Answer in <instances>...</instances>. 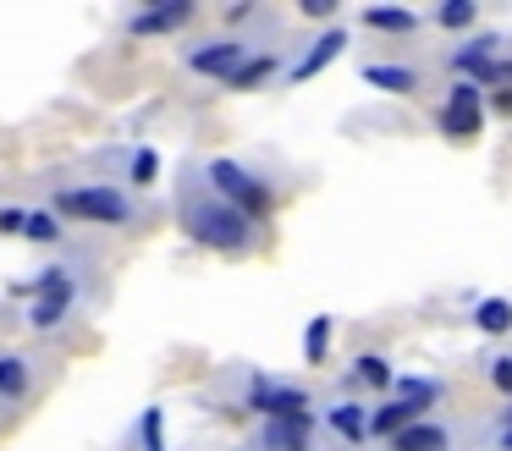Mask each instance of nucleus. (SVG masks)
Returning <instances> with one entry per match:
<instances>
[{"mask_svg":"<svg viewBox=\"0 0 512 451\" xmlns=\"http://www.w3.org/2000/svg\"><path fill=\"white\" fill-rule=\"evenodd\" d=\"M259 440H265V451H309L314 440V418H270L265 429H259Z\"/></svg>","mask_w":512,"mask_h":451,"instance_id":"nucleus-11","label":"nucleus"},{"mask_svg":"<svg viewBox=\"0 0 512 451\" xmlns=\"http://www.w3.org/2000/svg\"><path fill=\"white\" fill-rule=\"evenodd\" d=\"M342 50H347V28H342V22H336V28H320V33L309 39V50H303L298 61L287 66V83L298 88V83H309V77H320L325 66H331L336 55H342Z\"/></svg>","mask_w":512,"mask_h":451,"instance_id":"nucleus-8","label":"nucleus"},{"mask_svg":"<svg viewBox=\"0 0 512 451\" xmlns=\"http://www.w3.org/2000/svg\"><path fill=\"white\" fill-rule=\"evenodd\" d=\"M496 446H501V451H512V424H496Z\"/></svg>","mask_w":512,"mask_h":451,"instance_id":"nucleus-30","label":"nucleus"},{"mask_svg":"<svg viewBox=\"0 0 512 451\" xmlns=\"http://www.w3.org/2000/svg\"><path fill=\"white\" fill-rule=\"evenodd\" d=\"M303 17H309V22H331V28H336V17H342V0H303Z\"/></svg>","mask_w":512,"mask_h":451,"instance_id":"nucleus-26","label":"nucleus"},{"mask_svg":"<svg viewBox=\"0 0 512 451\" xmlns=\"http://www.w3.org/2000/svg\"><path fill=\"white\" fill-rule=\"evenodd\" d=\"M50 209H56L61 220H78V226H133V220H138L133 193H122V187H111V182L56 187Z\"/></svg>","mask_w":512,"mask_h":451,"instance_id":"nucleus-2","label":"nucleus"},{"mask_svg":"<svg viewBox=\"0 0 512 451\" xmlns=\"http://www.w3.org/2000/svg\"><path fill=\"white\" fill-rule=\"evenodd\" d=\"M248 407H254L259 418H303L309 413V391L303 385H281V380H254L248 385Z\"/></svg>","mask_w":512,"mask_h":451,"instance_id":"nucleus-6","label":"nucleus"},{"mask_svg":"<svg viewBox=\"0 0 512 451\" xmlns=\"http://www.w3.org/2000/svg\"><path fill=\"white\" fill-rule=\"evenodd\" d=\"M424 418V407L419 402H402V396H386V402L369 413V435H380V440H397L402 429H413Z\"/></svg>","mask_w":512,"mask_h":451,"instance_id":"nucleus-10","label":"nucleus"},{"mask_svg":"<svg viewBox=\"0 0 512 451\" xmlns=\"http://www.w3.org/2000/svg\"><path fill=\"white\" fill-rule=\"evenodd\" d=\"M474 330L479 336H507L512 330V297H479L474 303Z\"/></svg>","mask_w":512,"mask_h":451,"instance_id":"nucleus-20","label":"nucleus"},{"mask_svg":"<svg viewBox=\"0 0 512 451\" xmlns=\"http://www.w3.org/2000/svg\"><path fill=\"white\" fill-rule=\"evenodd\" d=\"M331 341H336V314H314L309 325H303V363H309V369L331 363Z\"/></svg>","mask_w":512,"mask_h":451,"instance_id":"nucleus-17","label":"nucleus"},{"mask_svg":"<svg viewBox=\"0 0 512 451\" xmlns=\"http://www.w3.org/2000/svg\"><path fill=\"white\" fill-rule=\"evenodd\" d=\"M325 424L336 429V440H342V446H364V440H369V413L358 402H336L331 413H325Z\"/></svg>","mask_w":512,"mask_h":451,"instance_id":"nucleus-18","label":"nucleus"},{"mask_svg":"<svg viewBox=\"0 0 512 451\" xmlns=\"http://www.w3.org/2000/svg\"><path fill=\"white\" fill-rule=\"evenodd\" d=\"M138 446L166 451V413H160V407H144V418H138Z\"/></svg>","mask_w":512,"mask_h":451,"instance_id":"nucleus-24","label":"nucleus"},{"mask_svg":"<svg viewBox=\"0 0 512 451\" xmlns=\"http://www.w3.org/2000/svg\"><path fill=\"white\" fill-rule=\"evenodd\" d=\"M204 187H210L221 204H232L237 215H248V220H270V209H276V193H270V182L254 171V165L232 160V154H221V160L204 165Z\"/></svg>","mask_w":512,"mask_h":451,"instance_id":"nucleus-3","label":"nucleus"},{"mask_svg":"<svg viewBox=\"0 0 512 451\" xmlns=\"http://www.w3.org/2000/svg\"><path fill=\"white\" fill-rule=\"evenodd\" d=\"M182 226H188L193 242H204L210 253H248L254 248V220L237 215L232 204H221V198H188L182 204Z\"/></svg>","mask_w":512,"mask_h":451,"instance_id":"nucleus-1","label":"nucleus"},{"mask_svg":"<svg viewBox=\"0 0 512 451\" xmlns=\"http://www.w3.org/2000/svg\"><path fill=\"white\" fill-rule=\"evenodd\" d=\"M34 396V369L23 352H0V402H28Z\"/></svg>","mask_w":512,"mask_h":451,"instance_id":"nucleus-14","label":"nucleus"},{"mask_svg":"<svg viewBox=\"0 0 512 451\" xmlns=\"http://www.w3.org/2000/svg\"><path fill=\"white\" fill-rule=\"evenodd\" d=\"M490 385H496L501 396H512V352H507V358L490 363Z\"/></svg>","mask_w":512,"mask_h":451,"instance_id":"nucleus-27","label":"nucleus"},{"mask_svg":"<svg viewBox=\"0 0 512 451\" xmlns=\"http://www.w3.org/2000/svg\"><path fill=\"white\" fill-rule=\"evenodd\" d=\"M353 374H358V380H364L375 396L397 391V369H391L386 352H358V358H353Z\"/></svg>","mask_w":512,"mask_h":451,"instance_id":"nucleus-19","label":"nucleus"},{"mask_svg":"<svg viewBox=\"0 0 512 451\" xmlns=\"http://www.w3.org/2000/svg\"><path fill=\"white\" fill-rule=\"evenodd\" d=\"M127 182H133V187H155L160 182V154L155 149H138L133 165H127Z\"/></svg>","mask_w":512,"mask_h":451,"instance_id":"nucleus-25","label":"nucleus"},{"mask_svg":"<svg viewBox=\"0 0 512 451\" xmlns=\"http://www.w3.org/2000/svg\"><path fill=\"white\" fill-rule=\"evenodd\" d=\"M23 226H28V209H0V231L6 237H23Z\"/></svg>","mask_w":512,"mask_h":451,"instance_id":"nucleus-28","label":"nucleus"},{"mask_svg":"<svg viewBox=\"0 0 512 451\" xmlns=\"http://www.w3.org/2000/svg\"><path fill=\"white\" fill-rule=\"evenodd\" d=\"M441 391H446L441 374H397V396H402V402H419L424 413L441 402Z\"/></svg>","mask_w":512,"mask_h":451,"instance_id":"nucleus-21","label":"nucleus"},{"mask_svg":"<svg viewBox=\"0 0 512 451\" xmlns=\"http://www.w3.org/2000/svg\"><path fill=\"white\" fill-rule=\"evenodd\" d=\"M496 50H501V33H468V39L446 55V66H452V77H468V83L485 88L490 66H496Z\"/></svg>","mask_w":512,"mask_h":451,"instance_id":"nucleus-7","label":"nucleus"},{"mask_svg":"<svg viewBox=\"0 0 512 451\" xmlns=\"http://www.w3.org/2000/svg\"><path fill=\"white\" fill-rule=\"evenodd\" d=\"M23 237H28V242H45V248H56V242L67 237V220H61L56 209H28Z\"/></svg>","mask_w":512,"mask_h":451,"instance_id":"nucleus-23","label":"nucleus"},{"mask_svg":"<svg viewBox=\"0 0 512 451\" xmlns=\"http://www.w3.org/2000/svg\"><path fill=\"white\" fill-rule=\"evenodd\" d=\"M188 72H199V77H232L237 66L248 61V39H232V33H221V39H204V44H188Z\"/></svg>","mask_w":512,"mask_h":451,"instance_id":"nucleus-5","label":"nucleus"},{"mask_svg":"<svg viewBox=\"0 0 512 451\" xmlns=\"http://www.w3.org/2000/svg\"><path fill=\"white\" fill-rule=\"evenodd\" d=\"M358 22L375 28V33H397V39H408V33L424 28V17H419V11H408V6H364V11H358Z\"/></svg>","mask_w":512,"mask_h":451,"instance_id":"nucleus-12","label":"nucleus"},{"mask_svg":"<svg viewBox=\"0 0 512 451\" xmlns=\"http://www.w3.org/2000/svg\"><path fill=\"white\" fill-rule=\"evenodd\" d=\"M391 451H452V435H446V424H435V418H419L413 429H402L397 440H386Z\"/></svg>","mask_w":512,"mask_h":451,"instance_id":"nucleus-16","label":"nucleus"},{"mask_svg":"<svg viewBox=\"0 0 512 451\" xmlns=\"http://www.w3.org/2000/svg\"><path fill=\"white\" fill-rule=\"evenodd\" d=\"M364 83H375L380 94H397V99L419 94V72H413V66H397V61H369Z\"/></svg>","mask_w":512,"mask_h":451,"instance_id":"nucleus-13","label":"nucleus"},{"mask_svg":"<svg viewBox=\"0 0 512 451\" xmlns=\"http://www.w3.org/2000/svg\"><path fill=\"white\" fill-rule=\"evenodd\" d=\"M441 132L452 143H474L485 132V88L468 83V77H452V88L441 99Z\"/></svg>","mask_w":512,"mask_h":451,"instance_id":"nucleus-4","label":"nucleus"},{"mask_svg":"<svg viewBox=\"0 0 512 451\" xmlns=\"http://www.w3.org/2000/svg\"><path fill=\"white\" fill-rule=\"evenodd\" d=\"M430 22H435V28H446V33H468L479 22V0H441Z\"/></svg>","mask_w":512,"mask_h":451,"instance_id":"nucleus-22","label":"nucleus"},{"mask_svg":"<svg viewBox=\"0 0 512 451\" xmlns=\"http://www.w3.org/2000/svg\"><path fill=\"white\" fill-rule=\"evenodd\" d=\"M193 17H199V6H193V0H171V6H144V11H133V17H127V33H133V39H155V33H177V28H188Z\"/></svg>","mask_w":512,"mask_h":451,"instance_id":"nucleus-9","label":"nucleus"},{"mask_svg":"<svg viewBox=\"0 0 512 451\" xmlns=\"http://www.w3.org/2000/svg\"><path fill=\"white\" fill-rule=\"evenodd\" d=\"M276 72H281V55H276V50H259V55H248V61L237 66L232 77H226V88H237V94H254V88H265Z\"/></svg>","mask_w":512,"mask_h":451,"instance_id":"nucleus-15","label":"nucleus"},{"mask_svg":"<svg viewBox=\"0 0 512 451\" xmlns=\"http://www.w3.org/2000/svg\"><path fill=\"white\" fill-rule=\"evenodd\" d=\"M485 110H496V116H512V88H496V94H485Z\"/></svg>","mask_w":512,"mask_h":451,"instance_id":"nucleus-29","label":"nucleus"}]
</instances>
